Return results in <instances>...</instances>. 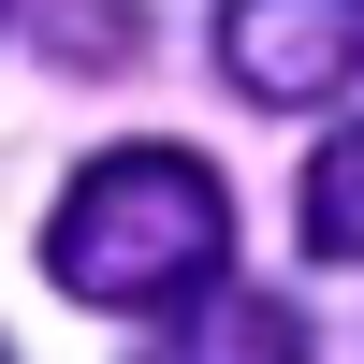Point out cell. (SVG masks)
<instances>
[{
    "mask_svg": "<svg viewBox=\"0 0 364 364\" xmlns=\"http://www.w3.org/2000/svg\"><path fill=\"white\" fill-rule=\"evenodd\" d=\"M219 73L248 102L364 87V0H219Z\"/></svg>",
    "mask_w": 364,
    "mask_h": 364,
    "instance_id": "7a4b0ae2",
    "label": "cell"
},
{
    "mask_svg": "<svg viewBox=\"0 0 364 364\" xmlns=\"http://www.w3.org/2000/svg\"><path fill=\"white\" fill-rule=\"evenodd\" d=\"M44 44H58V58H117L132 15H117V0H44Z\"/></svg>",
    "mask_w": 364,
    "mask_h": 364,
    "instance_id": "5b68a950",
    "label": "cell"
},
{
    "mask_svg": "<svg viewBox=\"0 0 364 364\" xmlns=\"http://www.w3.org/2000/svg\"><path fill=\"white\" fill-rule=\"evenodd\" d=\"M161 364H306V306H277V291H219Z\"/></svg>",
    "mask_w": 364,
    "mask_h": 364,
    "instance_id": "3957f363",
    "label": "cell"
},
{
    "mask_svg": "<svg viewBox=\"0 0 364 364\" xmlns=\"http://www.w3.org/2000/svg\"><path fill=\"white\" fill-rule=\"evenodd\" d=\"M291 233H306V262H364V132H336L306 161V190H291Z\"/></svg>",
    "mask_w": 364,
    "mask_h": 364,
    "instance_id": "277c9868",
    "label": "cell"
},
{
    "mask_svg": "<svg viewBox=\"0 0 364 364\" xmlns=\"http://www.w3.org/2000/svg\"><path fill=\"white\" fill-rule=\"evenodd\" d=\"M219 262H233V204H219V175L190 146H102L44 219V277L73 306H132L146 321V306H190Z\"/></svg>",
    "mask_w": 364,
    "mask_h": 364,
    "instance_id": "6da1fadb",
    "label": "cell"
}]
</instances>
